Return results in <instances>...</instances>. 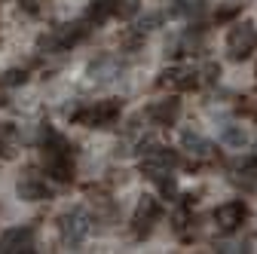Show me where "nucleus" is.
I'll use <instances>...</instances> for the list:
<instances>
[{
    "mask_svg": "<svg viewBox=\"0 0 257 254\" xmlns=\"http://www.w3.org/2000/svg\"><path fill=\"white\" fill-rule=\"evenodd\" d=\"M119 110H122V101L107 98V101H95V104H74L64 113L80 125H89V129H107V125L119 116Z\"/></svg>",
    "mask_w": 257,
    "mask_h": 254,
    "instance_id": "obj_1",
    "label": "nucleus"
},
{
    "mask_svg": "<svg viewBox=\"0 0 257 254\" xmlns=\"http://www.w3.org/2000/svg\"><path fill=\"white\" fill-rule=\"evenodd\" d=\"M58 230H61V242L64 245H80L92 233V214L86 208L74 205V208H68L58 217Z\"/></svg>",
    "mask_w": 257,
    "mask_h": 254,
    "instance_id": "obj_2",
    "label": "nucleus"
},
{
    "mask_svg": "<svg viewBox=\"0 0 257 254\" xmlns=\"http://www.w3.org/2000/svg\"><path fill=\"white\" fill-rule=\"evenodd\" d=\"M178 169V153L175 150H166V147H159L153 144L147 153H141V175L150 178V181H159V178H166Z\"/></svg>",
    "mask_w": 257,
    "mask_h": 254,
    "instance_id": "obj_3",
    "label": "nucleus"
},
{
    "mask_svg": "<svg viewBox=\"0 0 257 254\" xmlns=\"http://www.w3.org/2000/svg\"><path fill=\"white\" fill-rule=\"evenodd\" d=\"M89 25H92L89 19L68 22V25L55 28L52 34H49V40H40V46H49V49H71V46H77V43H83V40H86Z\"/></svg>",
    "mask_w": 257,
    "mask_h": 254,
    "instance_id": "obj_4",
    "label": "nucleus"
},
{
    "mask_svg": "<svg viewBox=\"0 0 257 254\" xmlns=\"http://www.w3.org/2000/svg\"><path fill=\"white\" fill-rule=\"evenodd\" d=\"M254 49H257V28H254L251 22L236 25L230 34H227V52H230V58H233V61L248 58Z\"/></svg>",
    "mask_w": 257,
    "mask_h": 254,
    "instance_id": "obj_5",
    "label": "nucleus"
},
{
    "mask_svg": "<svg viewBox=\"0 0 257 254\" xmlns=\"http://www.w3.org/2000/svg\"><path fill=\"white\" fill-rule=\"evenodd\" d=\"M159 86H169L175 92H187V89H196L202 83V74L196 68H166L156 80Z\"/></svg>",
    "mask_w": 257,
    "mask_h": 254,
    "instance_id": "obj_6",
    "label": "nucleus"
},
{
    "mask_svg": "<svg viewBox=\"0 0 257 254\" xmlns=\"http://www.w3.org/2000/svg\"><path fill=\"white\" fill-rule=\"evenodd\" d=\"M34 251V230L31 227H10L0 236V254H28Z\"/></svg>",
    "mask_w": 257,
    "mask_h": 254,
    "instance_id": "obj_7",
    "label": "nucleus"
},
{
    "mask_svg": "<svg viewBox=\"0 0 257 254\" xmlns=\"http://www.w3.org/2000/svg\"><path fill=\"white\" fill-rule=\"evenodd\" d=\"M16 193H19V199H25V202H43V199L52 196V190L46 187V181H43L37 172H25V175L19 178V184H16Z\"/></svg>",
    "mask_w": 257,
    "mask_h": 254,
    "instance_id": "obj_8",
    "label": "nucleus"
},
{
    "mask_svg": "<svg viewBox=\"0 0 257 254\" xmlns=\"http://www.w3.org/2000/svg\"><path fill=\"white\" fill-rule=\"evenodd\" d=\"M245 214H248L245 202L233 199V202H223V205L214 208V224H217L223 233H233V230H239V224L245 220Z\"/></svg>",
    "mask_w": 257,
    "mask_h": 254,
    "instance_id": "obj_9",
    "label": "nucleus"
},
{
    "mask_svg": "<svg viewBox=\"0 0 257 254\" xmlns=\"http://www.w3.org/2000/svg\"><path fill=\"white\" fill-rule=\"evenodd\" d=\"M163 217V205L156 202V196H141L138 199V208H135V217H132V224L138 233H150V227L156 224V220Z\"/></svg>",
    "mask_w": 257,
    "mask_h": 254,
    "instance_id": "obj_10",
    "label": "nucleus"
},
{
    "mask_svg": "<svg viewBox=\"0 0 257 254\" xmlns=\"http://www.w3.org/2000/svg\"><path fill=\"white\" fill-rule=\"evenodd\" d=\"M119 74H122V65H119L113 55H101V58H95L92 65L86 68V77L92 83H113Z\"/></svg>",
    "mask_w": 257,
    "mask_h": 254,
    "instance_id": "obj_11",
    "label": "nucleus"
},
{
    "mask_svg": "<svg viewBox=\"0 0 257 254\" xmlns=\"http://www.w3.org/2000/svg\"><path fill=\"white\" fill-rule=\"evenodd\" d=\"M147 116L156 122V125H175L178 116H181V101L178 98H163V101H153L147 107Z\"/></svg>",
    "mask_w": 257,
    "mask_h": 254,
    "instance_id": "obj_12",
    "label": "nucleus"
},
{
    "mask_svg": "<svg viewBox=\"0 0 257 254\" xmlns=\"http://www.w3.org/2000/svg\"><path fill=\"white\" fill-rule=\"evenodd\" d=\"M181 147L187 150V153H193V156H202V160H211L214 156V144L208 141V138H202L199 132H181Z\"/></svg>",
    "mask_w": 257,
    "mask_h": 254,
    "instance_id": "obj_13",
    "label": "nucleus"
},
{
    "mask_svg": "<svg viewBox=\"0 0 257 254\" xmlns=\"http://www.w3.org/2000/svg\"><path fill=\"white\" fill-rule=\"evenodd\" d=\"M233 181L245 190H257V156H245L233 175Z\"/></svg>",
    "mask_w": 257,
    "mask_h": 254,
    "instance_id": "obj_14",
    "label": "nucleus"
},
{
    "mask_svg": "<svg viewBox=\"0 0 257 254\" xmlns=\"http://www.w3.org/2000/svg\"><path fill=\"white\" fill-rule=\"evenodd\" d=\"M220 144L233 147V150H242L248 144V135H245L242 125H223V129H220Z\"/></svg>",
    "mask_w": 257,
    "mask_h": 254,
    "instance_id": "obj_15",
    "label": "nucleus"
},
{
    "mask_svg": "<svg viewBox=\"0 0 257 254\" xmlns=\"http://www.w3.org/2000/svg\"><path fill=\"white\" fill-rule=\"evenodd\" d=\"M113 16V0H92V7H89V13H86V19L92 22V25H101V22H107Z\"/></svg>",
    "mask_w": 257,
    "mask_h": 254,
    "instance_id": "obj_16",
    "label": "nucleus"
},
{
    "mask_svg": "<svg viewBox=\"0 0 257 254\" xmlns=\"http://www.w3.org/2000/svg\"><path fill=\"white\" fill-rule=\"evenodd\" d=\"M239 13H242V0H223V4L217 7V13H214V22H230Z\"/></svg>",
    "mask_w": 257,
    "mask_h": 254,
    "instance_id": "obj_17",
    "label": "nucleus"
},
{
    "mask_svg": "<svg viewBox=\"0 0 257 254\" xmlns=\"http://www.w3.org/2000/svg\"><path fill=\"white\" fill-rule=\"evenodd\" d=\"M141 10L138 0H113V16L116 19H135Z\"/></svg>",
    "mask_w": 257,
    "mask_h": 254,
    "instance_id": "obj_18",
    "label": "nucleus"
},
{
    "mask_svg": "<svg viewBox=\"0 0 257 254\" xmlns=\"http://www.w3.org/2000/svg\"><path fill=\"white\" fill-rule=\"evenodd\" d=\"M159 25H163V16H159V13H147L144 19L135 22V31H138V34H150V31H156Z\"/></svg>",
    "mask_w": 257,
    "mask_h": 254,
    "instance_id": "obj_19",
    "label": "nucleus"
},
{
    "mask_svg": "<svg viewBox=\"0 0 257 254\" xmlns=\"http://www.w3.org/2000/svg\"><path fill=\"white\" fill-rule=\"evenodd\" d=\"M156 184H159V190H163V196H166V199L178 196V184H175V178H172V175H166V178H159Z\"/></svg>",
    "mask_w": 257,
    "mask_h": 254,
    "instance_id": "obj_20",
    "label": "nucleus"
},
{
    "mask_svg": "<svg viewBox=\"0 0 257 254\" xmlns=\"http://www.w3.org/2000/svg\"><path fill=\"white\" fill-rule=\"evenodd\" d=\"M25 80H28V74H25V71H19V68H13V71H7V74H4V83H7V86H22Z\"/></svg>",
    "mask_w": 257,
    "mask_h": 254,
    "instance_id": "obj_21",
    "label": "nucleus"
},
{
    "mask_svg": "<svg viewBox=\"0 0 257 254\" xmlns=\"http://www.w3.org/2000/svg\"><path fill=\"white\" fill-rule=\"evenodd\" d=\"M214 248L223 251V254H230V251H248L242 242H227V239H223V242H214Z\"/></svg>",
    "mask_w": 257,
    "mask_h": 254,
    "instance_id": "obj_22",
    "label": "nucleus"
},
{
    "mask_svg": "<svg viewBox=\"0 0 257 254\" xmlns=\"http://www.w3.org/2000/svg\"><path fill=\"white\" fill-rule=\"evenodd\" d=\"M19 4L31 13V16H34V13H40V0H19Z\"/></svg>",
    "mask_w": 257,
    "mask_h": 254,
    "instance_id": "obj_23",
    "label": "nucleus"
}]
</instances>
